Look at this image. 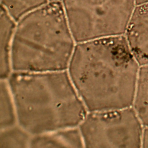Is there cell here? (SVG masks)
<instances>
[{"instance_id":"1","label":"cell","mask_w":148,"mask_h":148,"mask_svg":"<svg viewBox=\"0 0 148 148\" xmlns=\"http://www.w3.org/2000/svg\"><path fill=\"white\" fill-rule=\"evenodd\" d=\"M139 68L121 35L76 43L67 71L92 112L132 106Z\"/></svg>"},{"instance_id":"2","label":"cell","mask_w":148,"mask_h":148,"mask_svg":"<svg viewBox=\"0 0 148 148\" xmlns=\"http://www.w3.org/2000/svg\"><path fill=\"white\" fill-rule=\"evenodd\" d=\"M6 80L17 124L32 135L78 127L88 112L67 70L12 71Z\"/></svg>"},{"instance_id":"3","label":"cell","mask_w":148,"mask_h":148,"mask_svg":"<svg viewBox=\"0 0 148 148\" xmlns=\"http://www.w3.org/2000/svg\"><path fill=\"white\" fill-rule=\"evenodd\" d=\"M76 44L61 1H50L17 22L12 71L67 70Z\"/></svg>"},{"instance_id":"4","label":"cell","mask_w":148,"mask_h":148,"mask_svg":"<svg viewBox=\"0 0 148 148\" xmlns=\"http://www.w3.org/2000/svg\"><path fill=\"white\" fill-rule=\"evenodd\" d=\"M76 43L124 35L136 0H61Z\"/></svg>"},{"instance_id":"5","label":"cell","mask_w":148,"mask_h":148,"mask_svg":"<svg viewBox=\"0 0 148 148\" xmlns=\"http://www.w3.org/2000/svg\"><path fill=\"white\" fill-rule=\"evenodd\" d=\"M78 127L86 147L142 146L144 126L133 106L88 112Z\"/></svg>"},{"instance_id":"6","label":"cell","mask_w":148,"mask_h":148,"mask_svg":"<svg viewBox=\"0 0 148 148\" xmlns=\"http://www.w3.org/2000/svg\"><path fill=\"white\" fill-rule=\"evenodd\" d=\"M124 35L139 65H148V2L136 5Z\"/></svg>"},{"instance_id":"7","label":"cell","mask_w":148,"mask_h":148,"mask_svg":"<svg viewBox=\"0 0 148 148\" xmlns=\"http://www.w3.org/2000/svg\"><path fill=\"white\" fill-rule=\"evenodd\" d=\"M84 147L79 127L66 128L32 135L29 147Z\"/></svg>"},{"instance_id":"8","label":"cell","mask_w":148,"mask_h":148,"mask_svg":"<svg viewBox=\"0 0 148 148\" xmlns=\"http://www.w3.org/2000/svg\"><path fill=\"white\" fill-rule=\"evenodd\" d=\"M17 21L3 9L0 14V75L6 80L12 72L11 54Z\"/></svg>"},{"instance_id":"9","label":"cell","mask_w":148,"mask_h":148,"mask_svg":"<svg viewBox=\"0 0 148 148\" xmlns=\"http://www.w3.org/2000/svg\"><path fill=\"white\" fill-rule=\"evenodd\" d=\"M132 106L143 125L148 126V65L140 66Z\"/></svg>"},{"instance_id":"10","label":"cell","mask_w":148,"mask_h":148,"mask_svg":"<svg viewBox=\"0 0 148 148\" xmlns=\"http://www.w3.org/2000/svg\"><path fill=\"white\" fill-rule=\"evenodd\" d=\"M0 129L17 124L15 103L7 80L1 79L0 85Z\"/></svg>"},{"instance_id":"11","label":"cell","mask_w":148,"mask_h":148,"mask_svg":"<svg viewBox=\"0 0 148 148\" xmlns=\"http://www.w3.org/2000/svg\"><path fill=\"white\" fill-rule=\"evenodd\" d=\"M31 137L32 135L18 124L1 129L0 148L29 147Z\"/></svg>"},{"instance_id":"12","label":"cell","mask_w":148,"mask_h":148,"mask_svg":"<svg viewBox=\"0 0 148 148\" xmlns=\"http://www.w3.org/2000/svg\"><path fill=\"white\" fill-rule=\"evenodd\" d=\"M49 0H1L3 9L17 22L27 14L45 5Z\"/></svg>"},{"instance_id":"13","label":"cell","mask_w":148,"mask_h":148,"mask_svg":"<svg viewBox=\"0 0 148 148\" xmlns=\"http://www.w3.org/2000/svg\"><path fill=\"white\" fill-rule=\"evenodd\" d=\"M142 147H148V126L143 128Z\"/></svg>"},{"instance_id":"14","label":"cell","mask_w":148,"mask_h":148,"mask_svg":"<svg viewBox=\"0 0 148 148\" xmlns=\"http://www.w3.org/2000/svg\"><path fill=\"white\" fill-rule=\"evenodd\" d=\"M136 1L137 4H139V3H144V2H148V0H136Z\"/></svg>"},{"instance_id":"15","label":"cell","mask_w":148,"mask_h":148,"mask_svg":"<svg viewBox=\"0 0 148 148\" xmlns=\"http://www.w3.org/2000/svg\"><path fill=\"white\" fill-rule=\"evenodd\" d=\"M49 1H61V0H49Z\"/></svg>"}]
</instances>
